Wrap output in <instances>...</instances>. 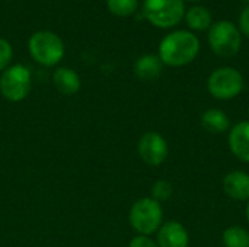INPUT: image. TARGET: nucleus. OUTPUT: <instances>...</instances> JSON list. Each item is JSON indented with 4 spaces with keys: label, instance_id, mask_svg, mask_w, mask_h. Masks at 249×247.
<instances>
[{
    "label": "nucleus",
    "instance_id": "f257e3e1",
    "mask_svg": "<svg viewBox=\"0 0 249 247\" xmlns=\"http://www.w3.org/2000/svg\"><path fill=\"white\" fill-rule=\"evenodd\" d=\"M200 51L198 38L190 31L168 33L159 44V58L165 66L184 67L196 60Z\"/></svg>",
    "mask_w": 249,
    "mask_h": 247
},
{
    "label": "nucleus",
    "instance_id": "f03ea898",
    "mask_svg": "<svg viewBox=\"0 0 249 247\" xmlns=\"http://www.w3.org/2000/svg\"><path fill=\"white\" fill-rule=\"evenodd\" d=\"M130 226L140 236H150L158 233L163 224V211L160 202L150 197L137 199L128 213Z\"/></svg>",
    "mask_w": 249,
    "mask_h": 247
},
{
    "label": "nucleus",
    "instance_id": "7ed1b4c3",
    "mask_svg": "<svg viewBox=\"0 0 249 247\" xmlns=\"http://www.w3.org/2000/svg\"><path fill=\"white\" fill-rule=\"evenodd\" d=\"M31 57L41 66L53 67L64 57V44L58 35L51 31L35 32L28 42Z\"/></svg>",
    "mask_w": 249,
    "mask_h": 247
},
{
    "label": "nucleus",
    "instance_id": "20e7f679",
    "mask_svg": "<svg viewBox=\"0 0 249 247\" xmlns=\"http://www.w3.org/2000/svg\"><path fill=\"white\" fill-rule=\"evenodd\" d=\"M143 15L158 28H172L185 16L184 0H144Z\"/></svg>",
    "mask_w": 249,
    "mask_h": 247
},
{
    "label": "nucleus",
    "instance_id": "39448f33",
    "mask_svg": "<svg viewBox=\"0 0 249 247\" xmlns=\"http://www.w3.org/2000/svg\"><path fill=\"white\" fill-rule=\"evenodd\" d=\"M244 76L233 67L216 68L207 80L209 93L219 100H231L244 90Z\"/></svg>",
    "mask_w": 249,
    "mask_h": 247
},
{
    "label": "nucleus",
    "instance_id": "423d86ee",
    "mask_svg": "<svg viewBox=\"0 0 249 247\" xmlns=\"http://www.w3.org/2000/svg\"><path fill=\"white\" fill-rule=\"evenodd\" d=\"M209 44L216 55L233 57L241 49V31L229 20H219L209 29Z\"/></svg>",
    "mask_w": 249,
    "mask_h": 247
},
{
    "label": "nucleus",
    "instance_id": "0eeeda50",
    "mask_svg": "<svg viewBox=\"0 0 249 247\" xmlns=\"http://www.w3.org/2000/svg\"><path fill=\"white\" fill-rule=\"evenodd\" d=\"M32 86V76L28 67L16 64L7 67L0 77V92L10 102L23 100Z\"/></svg>",
    "mask_w": 249,
    "mask_h": 247
},
{
    "label": "nucleus",
    "instance_id": "6e6552de",
    "mask_svg": "<svg viewBox=\"0 0 249 247\" xmlns=\"http://www.w3.org/2000/svg\"><path fill=\"white\" fill-rule=\"evenodd\" d=\"M137 151L140 159L152 167H158L165 163L169 154V147L163 135L155 131H149L139 140Z\"/></svg>",
    "mask_w": 249,
    "mask_h": 247
},
{
    "label": "nucleus",
    "instance_id": "1a4fd4ad",
    "mask_svg": "<svg viewBox=\"0 0 249 247\" xmlns=\"http://www.w3.org/2000/svg\"><path fill=\"white\" fill-rule=\"evenodd\" d=\"M156 243L159 247H188L190 234L179 221L171 220L163 223L158 230Z\"/></svg>",
    "mask_w": 249,
    "mask_h": 247
},
{
    "label": "nucleus",
    "instance_id": "9d476101",
    "mask_svg": "<svg viewBox=\"0 0 249 247\" xmlns=\"http://www.w3.org/2000/svg\"><path fill=\"white\" fill-rule=\"evenodd\" d=\"M228 144L236 159L249 163V121H241L229 130Z\"/></svg>",
    "mask_w": 249,
    "mask_h": 247
},
{
    "label": "nucleus",
    "instance_id": "9b49d317",
    "mask_svg": "<svg viewBox=\"0 0 249 247\" xmlns=\"http://www.w3.org/2000/svg\"><path fill=\"white\" fill-rule=\"evenodd\" d=\"M223 191L233 201H249V173L244 170L229 172L223 178Z\"/></svg>",
    "mask_w": 249,
    "mask_h": 247
},
{
    "label": "nucleus",
    "instance_id": "f8f14e48",
    "mask_svg": "<svg viewBox=\"0 0 249 247\" xmlns=\"http://www.w3.org/2000/svg\"><path fill=\"white\" fill-rule=\"evenodd\" d=\"M53 83H54L55 89L66 96L77 93L80 90V84H82L79 74L74 70L67 68V67H60L54 71Z\"/></svg>",
    "mask_w": 249,
    "mask_h": 247
},
{
    "label": "nucleus",
    "instance_id": "ddd939ff",
    "mask_svg": "<svg viewBox=\"0 0 249 247\" xmlns=\"http://www.w3.org/2000/svg\"><path fill=\"white\" fill-rule=\"evenodd\" d=\"M162 67H163V63L160 61L159 55L146 54V55H142L134 63V73L139 79L149 82L160 76Z\"/></svg>",
    "mask_w": 249,
    "mask_h": 247
},
{
    "label": "nucleus",
    "instance_id": "4468645a",
    "mask_svg": "<svg viewBox=\"0 0 249 247\" xmlns=\"http://www.w3.org/2000/svg\"><path fill=\"white\" fill-rule=\"evenodd\" d=\"M201 125L209 132L222 134V132H226L229 130L231 121H229V116L226 112H223L222 109L212 108V109H207L201 115Z\"/></svg>",
    "mask_w": 249,
    "mask_h": 247
},
{
    "label": "nucleus",
    "instance_id": "2eb2a0df",
    "mask_svg": "<svg viewBox=\"0 0 249 247\" xmlns=\"http://www.w3.org/2000/svg\"><path fill=\"white\" fill-rule=\"evenodd\" d=\"M185 20L188 28L197 32H204L213 25L212 13L204 6H193L191 9H188L185 13Z\"/></svg>",
    "mask_w": 249,
    "mask_h": 247
},
{
    "label": "nucleus",
    "instance_id": "dca6fc26",
    "mask_svg": "<svg viewBox=\"0 0 249 247\" xmlns=\"http://www.w3.org/2000/svg\"><path fill=\"white\" fill-rule=\"evenodd\" d=\"M225 247H249V231L241 226H231L222 234Z\"/></svg>",
    "mask_w": 249,
    "mask_h": 247
},
{
    "label": "nucleus",
    "instance_id": "f3484780",
    "mask_svg": "<svg viewBox=\"0 0 249 247\" xmlns=\"http://www.w3.org/2000/svg\"><path fill=\"white\" fill-rule=\"evenodd\" d=\"M107 6L109 12L120 17H127L136 13L139 7L137 0H107Z\"/></svg>",
    "mask_w": 249,
    "mask_h": 247
},
{
    "label": "nucleus",
    "instance_id": "a211bd4d",
    "mask_svg": "<svg viewBox=\"0 0 249 247\" xmlns=\"http://www.w3.org/2000/svg\"><path fill=\"white\" fill-rule=\"evenodd\" d=\"M172 185L168 182V181H163V179H160V181H156L155 183H153V186H152V197L150 198H153L155 201H158V202H163V201H168L171 197H172Z\"/></svg>",
    "mask_w": 249,
    "mask_h": 247
},
{
    "label": "nucleus",
    "instance_id": "6ab92c4d",
    "mask_svg": "<svg viewBox=\"0 0 249 247\" xmlns=\"http://www.w3.org/2000/svg\"><path fill=\"white\" fill-rule=\"evenodd\" d=\"M12 55H13L12 45L6 39L0 38V71H4L9 67L12 61Z\"/></svg>",
    "mask_w": 249,
    "mask_h": 247
},
{
    "label": "nucleus",
    "instance_id": "aec40b11",
    "mask_svg": "<svg viewBox=\"0 0 249 247\" xmlns=\"http://www.w3.org/2000/svg\"><path fill=\"white\" fill-rule=\"evenodd\" d=\"M128 247H159L150 236H136L131 239Z\"/></svg>",
    "mask_w": 249,
    "mask_h": 247
},
{
    "label": "nucleus",
    "instance_id": "412c9836",
    "mask_svg": "<svg viewBox=\"0 0 249 247\" xmlns=\"http://www.w3.org/2000/svg\"><path fill=\"white\" fill-rule=\"evenodd\" d=\"M239 28L247 36H249V6L242 10L239 16Z\"/></svg>",
    "mask_w": 249,
    "mask_h": 247
},
{
    "label": "nucleus",
    "instance_id": "4be33fe9",
    "mask_svg": "<svg viewBox=\"0 0 249 247\" xmlns=\"http://www.w3.org/2000/svg\"><path fill=\"white\" fill-rule=\"evenodd\" d=\"M245 214H247V220H248L249 223V201L247 202V211H245Z\"/></svg>",
    "mask_w": 249,
    "mask_h": 247
},
{
    "label": "nucleus",
    "instance_id": "5701e85b",
    "mask_svg": "<svg viewBox=\"0 0 249 247\" xmlns=\"http://www.w3.org/2000/svg\"><path fill=\"white\" fill-rule=\"evenodd\" d=\"M187 1H198V0H187Z\"/></svg>",
    "mask_w": 249,
    "mask_h": 247
},
{
    "label": "nucleus",
    "instance_id": "b1692460",
    "mask_svg": "<svg viewBox=\"0 0 249 247\" xmlns=\"http://www.w3.org/2000/svg\"><path fill=\"white\" fill-rule=\"evenodd\" d=\"M248 115H249V108H248Z\"/></svg>",
    "mask_w": 249,
    "mask_h": 247
},
{
    "label": "nucleus",
    "instance_id": "393cba45",
    "mask_svg": "<svg viewBox=\"0 0 249 247\" xmlns=\"http://www.w3.org/2000/svg\"><path fill=\"white\" fill-rule=\"evenodd\" d=\"M248 1H249V0H248Z\"/></svg>",
    "mask_w": 249,
    "mask_h": 247
}]
</instances>
